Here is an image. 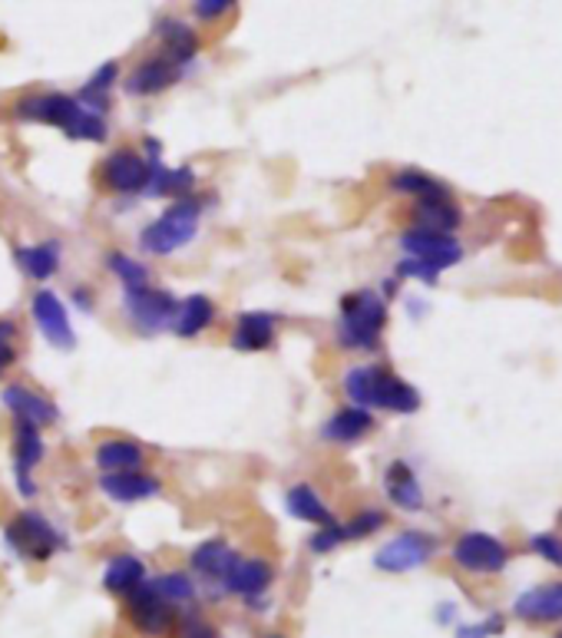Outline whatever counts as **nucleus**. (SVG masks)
Returning a JSON list of instances; mask_svg holds the SVG:
<instances>
[{"label":"nucleus","instance_id":"obj_1","mask_svg":"<svg viewBox=\"0 0 562 638\" xmlns=\"http://www.w3.org/2000/svg\"><path fill=\"white\" fill-rule=\"evenodd\" d=\"M18 117L21 120H37L47 127L64 130L70 140H84V143H103L107 140V123L100 113L87 110L80 100L67 97V94H41V97H24L18 103Z\"/></svg>","mask_w":562,"mask_h":638},{"label":"nucleus","instance_id":"obj_2","mask_svg":"<svg viewBox=\"0 0 562 638\" xmlns=\"http://www.w3.org/2000/svg\"><path fill=\"white\" fill-rule=\"evenodd\" d=\"M344 391L354 407L364 410H390V414H414L420 407V394L384 367H354L344 377Z\"/></svg>","mask_w":562,"mask_h":638},{"label":"nucleus","instance_id":"obj_3","mask_svg":"<svg viewBox=\"0 0 562 638\" xmlns=\"http://www.w3.org/2000/svg\"><path fill=\"white\" fill-rule=\"evenodd\" d=\"M387 321V305L374 288H361L341 298L338 341L351 351H374Z\"/></svg>","mask_w":562,"mask_h":638},{"label":"nucleus","instance_id":"obj_4","mask_svg":"<svg viewBox=\"0 0 562 638\" xmlns=\"http://www.w3.org/2000/svg\"><path fill=\"white\" fill-rule=\"evenodd\" d=\"M199 216H202L199 199H176V206H169L156 222H150L143 229L140 245L150 255H173V252H179L183 245H189L196 239Z\"/></svg>","mask_w":562,"mask_h":638},{"label":"nucleus","instance_id":"obj_5","mask_svg":"<svg viewBox=\"0 0 562 638\" xmlns=\"http://www.w3.org/2000/svg\"><path fill=\"white\" fill-rule=\"evenodd\" d=\"M4 539H8V546H11L18 556L37 559V562L51 559V556L64 546L60 532H57L41 513H31V509L21 513V516L4 529Z\"/></svg>","mask_w":562,"mask_h":638},{"label":"nucleus","instance_id":"obj_6","mask_svg":"<svg viewBox=\"0 0 562 638\" xmlns=\"http://www.w3.org/2000/svg\"><path fill=\"white\" fill-rule=\"evenodd\" d=\"M123 308L126 315L133 318L136 328L143 331H163V328H173L176 321V311H179V301L173 292H163V288H126V298H123Z\"/></svg>","mask_w":562,"mask_h":638},{"label":"nucleus","instance_id":"obj_7","mask_svg":"<svg viewBox=\"0 0 562 638\" xmlns=\"http://www.w3.org/2000/svg\"><path fill=\"white\" fill-rule=\"evenodd\" d=\"M506 559H509L506 546L489 532H463L453 542V562L466 572H480V575L503 572Z\"/></svg>","mask_w":562,"mask_h":638},{"label":"nucleus","instance_id":"obj_8","mask_svg":"<svg viewBox=\"0 0 562 638\" xmlns=\"http://www.w3.org/2000/svg\"><path fill=\"white\" fill-rule=\"evenodd\" d=\"M400 249H404L410 258L427 262V265L437 268V272H443V268H450V265H456V262L463 258V249H460V242H456L453 235H447V232H427V229H410V232H404Z\"/></svg>","mask_w":562,"mask_h":638},{"label":"nucleus","instance_id":"obj_9","mask_svg":"<svg viewBox=\"0 0 562 638\" xmlns=\"http://www.w3.org/2000/svg\"><path fill=\"white\" fill-rule=\"evenodd\" d=\"M433 546L437 542L427 532H400L387 546L377 549L374 565L384 572H410V569H420L433 556Z\"/></svg>","mask_w":562,"mask_h":638},{"label":"nucleus","instance_id":"obj_10","mask_svg":"<svg viewBox=\"0 0 562 638\" xmlns=\"http://www.w3.org/2000/svg\"><path fill=\"white\" fill-rule=\"evenodd\" d=\"M130 618L143 635H163L176 625V608L153 588V582H143L130 592Z\"/></svg>","mask_w":562,"mask_h":638},{"label":"nucleus","instance_id":"obj_11","mask_svg":"<svg viewBox=\"0 0 562 638\" xmlns=\"http://www.w3.org/2000/svg\"><path fill=\"white\" fill-rule=\"evenodd\" d=\"M31 311H34V321L41 324L44 338H47L54 348L70 351V348L77 344V338H74V324H70V311H67V305H64V301H60L51 288H41V292L34 295Z\"/></svg>","mask_w":562,"mask_h":638},{"label":"nucleus","instance_id":"obj_12","mask_svg":"<svg viewBox=\"0 0 562 638\" xmlns=\"http://www.w3.org/2000/svg\"><path fill=\"white\" fill-rule=\"evenodd\" d=\"M153 176V166L136 153V150H117L103 163V179L110 189L130 196V193H146Z\"/></svg>","mask_w":562,"mask_h":638},{"label":"nucleus","instance_id":"obj_13","mask_svg":"<svg viewBox=\"0 0 562 638\" xmlns=\"http://www.w3.org/2000/svg\"><path fill=\"white\" fill-rule=\"evenodd\" d=\"M44 460V437L41 427L31 420H14V476L24 496H34L31 470Z\"/></svg>","mask_w":562,"mask_h":638},{"label":"nucleus","instance_id":"obj_14","mask_svg":"<svg viewBox=\"0 0 562 638\" xmlns=\"http://www.w3.org/2000/svg\"><path fill=\"white\" fill-rule=\"evenodd\" d=\"M0 400H4V407L18 417V420H31L37 427L44 424H54L60 417L57 404L47 400L44 394H37L34 387H24V384H8L4 394H0Z\"/></svg>","mask_w":562,"mask_h":638},{"label":"nucleus","instance_id":"obj_15","mask_svg":"<svg viewBox=\"0 0 562 638\" xmlns=\"http://www.w3.org/2000/svg\"><path fill=\"white\" fill-rule=\"evenodd\" d=\"M179 77H183V67L159 54V57L143 61V64L133 70V77L126 80V90H130L133 97H156V94L169 90L173 84H179Z\"/></svg>","mask_w":562,"mask_h":638},{"label":"nucleus","instance_id":"obj_16","mask_svg":"<svg viewBox=\"0 0 562 638\" xmlns=\"http://www.w3.org/2000/svg\"><path fill=\"white\" fill-rule=\"evenodd\" d=\"M100 490L117 503H140L159 493V480L143 470H120V473H100Z\"/></svg>","mask_w":562,"mask_h":638},{"label":"nucleus","instance_id":"obj_17","mask_svg":"<svg viewBox=\"0 0 562 638\" xmlns=\"http://www.w3.org/2000/svg\"><path fill=\"white\" fill-rule=\"evenodd\" d=\"M513 612L526 622H562V582H546L522 592Z\"/></svg>","mask_w":562,"mask_h":638},{"label":"nucleus","instance_id":"obj_18","mask_svg":"<svg viewBox=\"0 0 562 638\" xmlns=\"http://www.w3.org/2000/svg\"><path fill=\"white\" fill-rule=\"evenodd\" d=\"M272 565L265 559H235V565L229 569V575L222 579V585L242 598H262V592L272 585Z\"/></svg>","mask_w":562,"mask_h":638},{"label":"nucleus","instance_id":"obj_19","mask_svg":"<svg viewBox=\"0 0 562 638\" xmlns=\"http://www.w3.org/2000/svg\"><path fill=\"white\" fill-rule=\"evenodd\" d=\"M275 341V315L268 311H245L232 331L235 351H265Z\"/></svg>","mask_w":562,"mask_h":638},{"label":"nucleus","instance_id":"obj_20","mask_svg":"<svg viewBox=\"0 0 562 638\" xmlns=\"http://www.w3.org/2000/svg\"><path fill=\"white\" fill-rule=\"evenodd\" d=\"M414 219H417V229H427V232H447V235H450V232L460 226V209L453 206L450 193H440V196L417 199Z\"/></svg>","mask_w":562,"mask_h":638},{"label":"nucleus","instance_id":"obj_21","mask_svg":"<svg viewBox=\"0 0 562 638\" xmlns=\"http://www.w3.org/2000/svg\"><path fill=\"white\" fill-rule=\"evenodd\" d=\"M374 427V417L371 410L364 407H341L324 427H321V437L331 440V443H357L361 437H367Z\"/></svg>","mask_w":562,"mask_h":638},{"label":"nucleus","instance_id":"obj_22","mask_svg":"<svg viewBox=\"0 0 562 638\" xmlns=\"http://www.w3.org/2000/svg\"><path fill=\"white\" fill-rule=\"evenodd\" d=\"M384 490L390 496V503H397L400 509H420L423 506V490L414 476V470L404 460H394L384 473Z\"/></svg>","mask_w":562,"mask_h":638},{"label":"nucleus","instance_id":"obj_23","mask_svg":"<svg viewBox=\"0 0 562 638\" xmlns=\"http://www.w3.org/2000/svg\"><path fill=\"white\" fill-rule=\"evenodd\" d=\"M285 506H288V513H291L295 519L315 522L318 529H321V526L338 522V519H334V513L324 506V499H321V496H318L308 483H295V486L285 493Z\"/></svg>","mask_w":562,"mask_h":638},{"label":"nucleus","instance_id":"obj_24","mask_svg":"<svg viewBox=\"0 0 562 638\" xmlns=\"http://www.w3.org/2000/svg\"><path fill=\"white\" fill-rule=\"evenodd\" d=\"M97 466L103 473H120V470H140L143 466V447L126 437H110L97 447Z\"/></svg>","mask_w":562,"mask_h":638},{"label":"nucleus","instance_id":"obj_25","mask_svg":"<svg viewBox=\"0 0 562 638\" xmlns=\"http://www.w3.org/2000/svg\"><path fill=\"white\" fill-rule=\"evenodd\" d=\"M156 34L163 37V47H166V54L163 57H169L173 64H179L183 70H186V64L199 54V37L183 24V21H173V18H166L159 28H156Z\"/></svg>","mask_w":562,"mask_h":638},{"label":"nucleus","instance_id":"obj_26","mask_svg":"<svg viewBox=\"0 0 562 638\" xmlns=\"http://www.w3.org/2000/svg\"><path fill=\"white\" fill-rule=\"evenodd\" d=\"M212 318H216V305L206 295H189L186 301H179L173 331L179 338H199L212 324Z\"/></svg>","mask_w":562,"mask_h":638},{"label":"nucleus","instance_id":"obj_27","mask_svg":"<svg viewBox=\"0 0 562 638\" xmlns=\"http://www.w3.org/2000/svg\"><path fill=\"white\" fill-rule=\"evenodd\" d=\"M235 559H239V556H235L222 539H209V542H202V546L192 552L189 565H192L199 575H206V579H212V582H216V579L222 582V579L229 575V569L235 565Z\"/></svg>","mask_w":562,"mask_h":638},{"label":"nucleus","instance_id":"obj_28","mask_svg":"<svg viewBox=\"0 0 562 638\" xmlns=\"http://www.w3.org/2000/svg\"><path fill=\"white\" fill-rule=\"evenodd\" d=\"M143 582H146V565L136 556H117L103 569V585L117 595H130Z\"/></svg>","mask_w":562,"mask_h":638},{"label":"nucleus","instance_id":"obj_29","mask_svg":"<svg viewBox=\"0 0 562 638\" xmlns=\"http://www.w3.org/2000/svg\"><path fill=\"white\" fill-rule=\"evenodd\" d=\"M18 265L24 268L27 278L34 282H51L60 268V249L54 242L44 245H31V249H18Z\"/></svg>","mask_w":562,"mask_h":638},{"label":"nucleus","instance_id":"obj_30","mask_svg":"<svg viewBox=\"0 0 562 638\" xmlns=\"http://www.w3.org/2000/svg\"><path fill=\"white\" fill-rule=\"evenodd\" d=\"M192 186H196L192 169H166V166L156 163L146 193L156 196V199H186V193H192Z\"/></svg>","mask_w":562,"mask_h":638},{"label":"nucleus","instance_id":"obj_31","mask_svg":"<svg viewBox=\"0 0 562 638\" xmlns=\"http://www.w3.org/2000/svg\"><path fill=\"white\" fill-rule=\"evenodd\" d=\"M107 268H110L126 288H143V285H150V268H146L143 262H136V258L123 255V252H110V255H107Z\"/></svg>","mask_w":562,"mask_h":638},{"label":"nucleus","instance_id":"obj_32","mask_svg":"<svg viewBox=\"0 0 562 638\" xmlns=\"http://www.w3.org/2000/svg\"><path fill=\"white\" fill-rule=\"evenodd\" d=\"M390 186H394L397 193H407V196H417V199H427V196H440V193H447L437 179H430L427 173H417V169L394 173Z\"/></svg>","mask_w":562,"mask_h":638},{"label":"nucleus","instance_id":"obj_33","mask_svg":"<svg viewBox=\"0 0 562 638\" xmlns=\"http://www.w3.org/2000/svg\"><path fill=\"white\" fill-rule=\"evenodd\" d=\"M153 588L166 598V602H192L196 598V582L189 579V572H166L153 582Z\"/></svg>","mask_w":562,"mask_h":638},{"label":"nucleus","instance_id":"obj_34","mask_svg":"<svg viewBox=\"0 0 562 638\" xmlns=\"http://www.w3.org/2000/svg\"><path fill=\"white\" fill-rule=\"evenodd\" d=\"M381 526H384V513L381 509H364L351 522H344L341 532H344V539H364V536L377 532Z\"/></svg>","mask_w":562,"mask_h":638},{"label":"nucleus","instance_id":"obj_35","mask_svg":"<svg viewBox=\"0 0 562 638\" xmlns=\"http://www.w3.org/2000/svg\"><path fill=\"white\" fill-rule=\"evenodd\" d=\"M344 542V532H341V522H331V526H321L315 536H311V549L315 552H331Z\"/></svg>","mask_w":562,"mask_h":638},{"label":"nucleus","instance_id":"obj_36","mask_svg":"<svg viewBox=\"0 0 562 638\" xmlns=\"http://www.w3.org/2000/svg\"><path fill=\"white\" fill-rule=\"evenodd\" d=\"M532 549H536V556H542L546 562H552V565L562 569V542L555 536H549V532L532 536Z\"/></svg>","mask_w":562,"mask_h":638},{"label":"nucleus","instance_id":"obj_37","mask_svg":"<svg viewBox=\"0 0 562 638\" xmlns=\"http://www.w3.org/2000/svg\"><path fill=\"white\" fill-rule=\"evenodd\" d=\"M192 8H196L199 21H219V18H225L235 8V0H196Z\"/></svg>","mask_w":562,"mask_h":638},{"label":"nucleus","instance_id":"obj_38","mask_svg":"<svg viewBox=\"0 0 562 638\" xmlns=\"http://www.w3.org/2000/svg\"><path fill=\"white\" fill-rule=\"evenodd\" d=\"M397 275H404V278H420V282H437V268H430L427 262H417V258H404L400 265H397Z\"/></svg>","mask_w":562,"mask_h":638},{"label":"nucleus","instance_id":"obj_39","mask_svg":"<svg viewBox=\"0 0 562 638\" xmlns=\"http://www.w3.org/2000/svg\"><path fill=\"white\" fill-rule=\"evenodd\" d=\"M503 628V622L493 615L489 622H483V625H466V628H460V638H486L489 631H499Z\"/></svg>","mask_w":562,"mask_h":638},{"label":"nucleus","instance_id":"obj_40","mask_svg":"<svg viewBox=\"0 0 562 638\" xmlns=\"http://www.w3.org/2000/svg\"><path fill=\"white\" fill-rule=\"evenodd\" d=\"M14 338H18V324L8 321V318H0V348H11Z\"/></svg>","mask_w":562,"mask_h":638},{"label":"nucleus","instance_id":"obj_41","mask_svg":"<svg viewBox=\"0 0 562 638\" xmlns=\"http://www.w3.org/2000/svg\"><path fill=\"white\" fill-rule=\"evenodd\" d=\"M14 358H18V354H14V348H0V374H4V371L14 364Z\"/></svg>","mask_w":562,"mask_h":638},{"label":"nucleus","instance_id":"obj_42","mask_svg":"<svg viewBox=\"0 0 562 638\" xmlns=\"http://www.w3.org/2000/svg\"><path fill=\"white\" fill-rule=\"evenodd\" d=\"M74 298H77V305H84V308H87V311H90V308H93V295H90V292H77V295H74Z\"/></svg>","mask_w":562,"mask_h":638},{"label":"nucleus","instance_id":"obj_43","mask_svg":"<svg viewBox=\"0 0 562 638\" xmlns=\"http://www.w3.org/2000/svg\"><path fill=\"white\" fill-rule=\"evenodd\" d=\"M265 638H278V635H265Z\"/></svg>","mask_w":562,"mask_h":638},{"label":"nucleus","instance_id":"obj_44","mask_svg":"<svg viewBox=\"0 0 562 638\" xmlns=\"http://www.w3.org/2000/svg\"><path fill=\"white\" fill-rule=\"evenodd\" d=\"M559 638H562V635H559Z\"/></svg>","mask_w":562,"mask_h":638}]
</instances>
